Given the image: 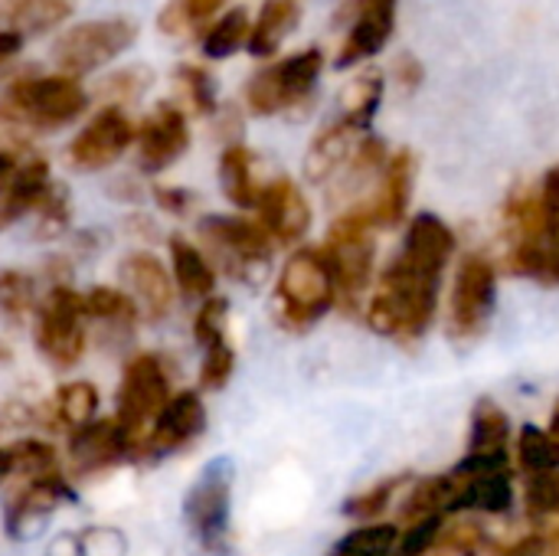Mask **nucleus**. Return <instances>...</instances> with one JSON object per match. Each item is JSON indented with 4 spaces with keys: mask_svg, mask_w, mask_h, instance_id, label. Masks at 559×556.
Masks as SVG:
<instances>
[{
    "mask_svg": "<svg viewBox=\"0 0 559 556\" xmlns=\"http://www.w3.org/2000/svg\"><path fill=\"white\" fill-rule=\"evenodd\" d=\"M498 305V269L488 256L468 252L459 262L449 298V338L455 344L478 341Z\"/></svg>",
    "mask_w": 559,
    "mask_h": 556,
    "instance_id": "nucleus-7",
    "label": "nucleus"
},
{
    "mask_svg": "<svg viewBox=\"0 0 559 556\" xmlns=\"http://www.w3.org/2000/svg\"><path fill=\"white\" fill-rule=\"evenodd\" d=\"M233 482L236 469L229 459H213L203 465L197 482L183 498V521L190 534L200 541L206 554H223L229 541V514H233Z\"/></svg>",
    "mask_w": 559,
    "mask_h": 556,
    "instance_id": "nucleus-5",
    "label": "nucleus"
},
{
    "mask_svg": "<svg viewBox=\"0 0 559 556\" xmlns=\"http://www.w3.org/2000/svg\"><path fill=\"white\" fill-rule=\"evenodd\" d=\"M36 285L26 272L16 269H0V311L10 318H23L33 308Z\"/></svg>",
    "mask_w": 559,
    "mask_h": 556,
    "instance_id": "nucleus-37",
    "label": "nucleus"
},
{
    "mask_svg": "<svg viewBox=\"0 0 559 556\" xmlns=\"http://www.w3.org/2000/svg\"><path fill=\"white\" fill-rule=\"evenodd\" d=\"M72 13L69 0H7L3 16H7V29L20 33V36H33V33H46L52 26H59L66 16Z\"/></svg>",
    "mask_w": 559,
    "mask_h": 556,
    "instance_id": "nucleus-29",
    "label": "nucleus"
},
{
    "mask_svg": "<svg viewBox=\"0 0 559 556\" xmlns=\"http://www.w3.org/2000/svg\"><path fill=\"white\" fill-rule=\"evenodd\" d=\"M393 79L400 82V88H406V92H413V88H419V82H423V62L416 59V56H400L396 62H393Z\"/></svg>",
    "mask_w": 559,
    "mask_h": 556,
    "instance_id": "nucleus-49",
    "label": "nucleus"
},
{
    "mask_svg": "<svg viewBox=\"0 0 559 556\" xmlns=\"http://www.w3.org/2000/svg\"><path fill=\"white\" fill-rule=\"evenodd\" d=\"M442 528H445V518H439V514L406 524V534L396 541L393 556H429L442 537Z\"/></svg>",
    "mask_w": 559,
    "mask_h": 556,
    "instance_id": "nucleus-40",
    "label": "nucleus"
},
{
    "mask_svg": "<svg viewBox=\"0 0 559 556\" xmlns=\"http://www.w3.org/2000/svg\"><path fill=\"white\" fill-rule=\"evenodd\" d=\"M98 413V390L88 380H72L56 393V419L72 433L88 426Z\"/></svg>",
    "mask_w": 559,
    "mask_h": 556,
    "instance_id": "nucleus-32",
    "label": "nucleus"
},
{
    "mask_svg": "<svg viewBox=\"0 0 559 556\" xmlns=\"http://www.w3.org/2000/svg\"><path fill=\"white\" fill-rule=\"evenodd\" d=\"M88 108V95L72 75H26L0 98V118L36 131H52L75 121Z\"/></svg>",
    "mask_w": 559,
    "mask_h": 556,
    "instance_id": "nucleus-3",
    "label": "nucleus"
},
{
    "mask_svg": "<svg viewBox=\"0 0 559 556\" xmlns=\"http://www.w3.org/2000/svg\"><path fill=\"white\" fill-rule=\"evenodd\" d=\"M49 187H52L49 164L43 157H33V161L20 164L13 180L0 193V229L13 226L16 220H23L33 210H39V203L49 193Z\"/></svg>",
    "mask_w": 559,
    "mask_h": 556,
    "instance_id": "nucleus-23",
    "label": "nucleus"
},
{
    "mask_svg": "<svg viewBox=\"0 0 559 556\" xmlns=\"http://www.w3.org/2000/svg\"><path fill=\"white\" fill-rule=\"evenodd\" d=\"M396 3L400 0H347L337 10V23L347 26L334 59L337 69L360 66L390 43L396 29Z\"/></svg>",
    "mask_w": 559,
    "mask_h": 556,
    "instance_id": "nucleus-12",
    "label": "nucleus"
},
{
    "mask_svg": "<svg viewBox=\"0 0 559 556\" xmlns=\"http://www.w3.org/2000/svg\"><path fill=\"white\" fill-rule=\"evenodd\" d=\"M7 475H13V465H10V456H7V449H0V482H3Z\"/></svg>",
    "mask_w": 559,
    "mask_h": 556,
    "instance_id": "nucleus-55",
    "label": "nucleus"
},
{
    "mask_svg": "<svg viewBox=\"0 0 559 556\" xmlns=\"http://www.w3.org/2000/svg\"><path fill=\"white\" fill-rule=\"evenodd\" d=\"M337 305L334 275L321 249H295L275 285V315L288 331H308Z\"/></svg>",
    "mask_w": 559,
    "mask_h": 556,
    "instance_id": "nucleus-2",
    "label": "nucleus"
},
{
    "mask_svg": "<svg viewBox=\"0 0 559 556\" xmlns=\"http://www.w3.org/2000/svg\"><path fill=\"white\" fill-rule=\"evenodd\" d=\"M504 269L544 288H559V226H547L534 239L508 242Z\"/></svg>",
    "mask_w": 559,
    "mask_h": 556,
    "instance_id": "nucleus-20",
    "label": "nucleus"
},
{
    "mask_svg": "<svg viewBox=\"0 0 559 556\" xmlns=\"http://www.w3.org/2000/svg\"><path fill=\"white\" fill-rule=\"evenodd\" d=\"M324 69V52L318 46L292 52L265 69H259L249 82H246V102L255 115H278L288 111L295 105H301Z\"/></svg>",
    "mask_w": 559,
    "mask_h": 556,
    "instance_id": "nucleus-8",
    "label": "nucleus"
},
{
    "mask_svg": "<svg viewBox=\"0 0 559 556\" xmlns=\"http://www.w3.org/2000/svg\"><path fill=\"white\" fill-rule=\"evenodd\" d=\"M36 216H39L36 236H43V239H52V236H59L69 226V193H66L62 184L49 187V193L43 197Z\"/></svg>",
    "mask_w": 559,
    "mask_h": 556,
    "instance_id": "nucleus-44",
    "label": "nucleus"
},
{
    "mask_svg": "<svg viewBox=\"0 0 559 556\" xmlns=\"http://www.w3.org/2000/svg\"><path fill=\"white\" fill-rule=\"evenodd\" d=\"M82 301H85V315H92L98 321H131L134 318V301L118 288L95 285L85 292Z\"/></svg>",
    "mask_w": 559,
    "mask_h": 556,
    "instance_id": "nucleus-39",
    "label": "nucleus"
},
{
    "mask_svg": "<svg viewBox=\"0 0 559 556\" xmlns=\"http://www.w3.org/2000/svg\"><path fill=\"white\" fill-rule=\"evenodd\" d=\"M147 82H151V75L144 72V66H138V69L118 72V75L108 82V92H115V95H121V98H134Z\"/></svg>",
    "mask_w": 559,
    "mask_h": 556,
    "instance_id": "nucleus-48",
    "label": "nucleus"
},
{
    "mask_svg": "<svg viewBox=\"0 0 559 556\" xmlns=\"http://www.w3.org/2000/svg\"><path fill=\"white\" fill-rule=\"evenodd\" d=\"M413 184H416V157H413V151H396L386 161L373 197L367 203H357L373 229H393L406 220V210L413 200Z\"/></svg>",
    "mask_w": 559,
    "mask_h": 556,
    "instance_id": "nucleus-16",
    "label": "nucleus"
},
{
    "mask_svg": "<svg viewBox=\"0 0 559 556\" xmlns=\"http://www.w3.org/2000/svg\"><path fill=\"white\" fill-rule=\"evenodd\" d=\"M203 429H206V406L193 390H183V393H174L167 400L160 416L151 423L141 449H147V452H177V449L190 446Z\"/></svg>",
    "mask_w": 559,
    "mask_h": 556,
    "instance_id": "nucleus-19",
    "label": "nucleus"
},
{
    "mask_svg": "<svg viewBox=\"0 0 559 556\" xmlns=\"http://www.w3.org/2000/svg\"><path fill=\"white\" fill-rule=\"evenodd\" d=\"M550 433L559 436V400H557V406H554V413H550Z\"/></svg>",
    "mask_w": 559,
    "mask_h": 556,
    "instance_id": "nucleus-56",
    "label": "nucleus"
},
{
    "mask_svg": "<svg viewBox=\"0 0 559 556\" xmlns=\"http://www.w3.org/2000/svg\"><path fill=\"white\" fill-rule=\"evenodd\" d=\"M406 485V475H396V478H386V482H377L373 488L354 495L347 505H344V514L354 518V521H364V524H373L396 498V492Z\"/></svg>",
    "mask_w": 559,
    "mask_h": 556,
    "instance_id": "nucleus-35",
    "label": "nucleus"
},
{
    "mask_svg": "<svg viewBox=\"0 0 559 556\" xmlns=\"http://www.w3.org/2000/svg\"><path fill=\"white\" fill-rule=\"evenodd\" d=\"M226 0H167V7L157 13V26L167 36H177L183 29H203L210 16L223 10Z\"/></svg>",
    "mask_w": 559,
    "mask_h": 556,
    "instance_id": "nucleus-33",
    "label": "nucleus"
},
{
    "mask_svg": "<svg viewBox=\"0 0 559 556\" xmlns=\"http://www.w3.org/2000/svg\"><path fill=\"white\" fill-rule=\"evenodd\" d=\"M20 49H23V36L13 29H0V66L10 62Z\"/></svg>",
    "mask_w": 559,
    "mask_h": 556,
    "instance_id": "nucleus-52",
    "label": "nucleus"
},
{
    "mask_svg": "<svg viewBox=\"0 0 559 556\" xmlns=\"http://www.w3.org/2000/svg\"><path fill=\"white\" fill-rule=\"evenodd\" d=\"M134 452L128 433L118 419H92L88 426L75 429L69 439V465L75 475H92L102 469L118 465Z\"/></svg>",
    "mask_w": 559,
    "mask_h": 556,
    "instance_id": "nucleus-18",
    "label": "nucleus"
},
{
    "mask_svg": "<svg viewBox=\"0 0 559 556\" xmlns=\"http://www.w3.org/2000/svg\"><path fill=\"white\" fill-rule=\"evenodd\" d=\"M82 315H85L82 295L72 292V288H66V285H56L46 295V301L39 305V315H36V344H39V351L52 364L72 367L85 354Z\"/></svg>",
    "mask_w": 559,
    "mask_h": 556,
    "instance_id": "nucleus-11",
    "label": "nucleus"
},
{
    "mask_svg": "<svg viewBox=\"0 0 559 556\" xmlns=\"http://www.w3.org/2000/svg\"><path fill=\"white\" fill-rule=\"evenodd\" d=\"M495 556H550V544L544 534H527V537L514 541L511 547H501Z\"/></svg>",
    "mask_w": 559,
    "mask_h": 556,
    "instance_id": "nucleus-50",
    "label": "nucleus"
},
{
    "mask_svg": "<svg viewBox=\"0 0 559 556\" xmlns=\"http://www.w3.org/2000/svg\"><path fill=\"white\" fill-rule=\"evenodd\" d=\"M46 556H82V551H79V534H62V537H56V541L49 544Z\"/></svg>",
    "mask_w": 559,
    "mask_h": 556,
    "instance_id": "nucleus-53",
    "label": "nucleus"
},
{
    "mask_svg": "<svg viewBox=\"0 0 559 556\" xmlns=\"http://www.w3.org/2000/svg\"><path fill=\"white\" fill-rule=\"evenodd\" d=\"M465 456L511 462V419L491 397H481L472 410V433H468Z\"/></svg>",
    "mask_w": 559,
    "mask_h": 556,
    "instance_id": "nucleus-24",
    "label": "nucleus"
},
{
    "mask_svg": "<svg viewBox=\"0 0 559 556\" xmlns=\"http://www.w3.org/2000/svg\"><path fill=\"white\" fill-rule=\"evenodd\" d=\"M170 383L164 374V364L154 354H138L128 360L124 374H121V387H118V423L128 433L131 446L141 449L144 436L151 429V423L160 416V410L170 400Z\"/></svg>",
    "mask_w": 559,
    "mask_h": 556,
    "instance_id": "nucleus-10",
    "label": "nucleus"
},
{
    "mask_svg": "<svg viewBox=\"0 0 559 556\" xmlns=\"http://www.w3.org/2000/svg\"><path fill=\"white\" fill-rule=\"evenodd\" d=\"M518 465L527 472V478L559 472V436L550 429L524 426L518 436Z\"/></svg>",
    "mask_w": 559,
    "mask_h": 556,
    "instance_id": "nucleus-31",
    "label": "nucleus"
},
{
    "mask_svg": "<svg viewBox=\"0 0 559 556\" xmlns=\"http://www.w3.org/2000/svg\"><path fill=\"white\" fill-rule=\"evenodd\" d=\"M540 193V213H544V223L547 226H559V164L550 167L537 187Z\"/></svg>",
    "mask_w": 559,
    "mask_h": 556,
    "instance_id": "nucleus-47",
    "label": "nucleus"
},
{
    "mask_svg": "<svg viewBox=\"0 0 559 556\" xmlns=\"http://www.w3.org/2000/svg\"><path fill=\"white\" fill-rule=\"evenodd\" d=\"M524 501L534 518H559V472L531 475L524 488Z\"/></svg>",
    "mask_w": 559,
    "mask_h": 556,
    "instance_id": "nucleus-43",
    "label": "nucleus"
},
{
    "mask_svg": "<svg viewBox=\"0 0 559 556\" xmlns=\"http://www.w3.org/2000/svg\"><path fill=\"white\" fill-rule=\"evenodd\" d=\"M380 102H383V75L380 72H364L341 92V118L337 121H344V125L367 134L370 121L380 111Z\"/></svg>",
    "mask_w": 559,
    "mask_h": 556,
    "instance_id": "nucleus-28",
    "label": "nucleus"
},
{
    "mask_svg": "<svg viewBox=\"0 0 559 556\" xmlns=\"http://www.w3.org/2000/svg\"><path fill=\"white\" fill-rule=\"evenodd\" d=\"M452 256V226L436 213H416L406 226L400 252L386 262L377 292L367 301L370 331L400 344H416L432 328L439 285Z\"/></svg>",
    "mask_w": 559,
    "mask_h": 556,
    "instance_id": "nucleus-1",
    "label": "nucleus"
},
{
    "mask_svg": "<svg viewBox=\"0 0 559 556\" xmlns=\"http://www.w3.org/2000/svg\"><path fill=\"white\" fill-rule=\"evenodd\" d=\"M7 456H10L13 472L26 475L29 482L56 472V449L43 439H20L7 449Z\"/></svg>",
    "mask_w": 559,
    "mask_h": 556,
    "instance_id": "nucleus-36",
    "label": "nucleus"
},
{
    "mask_svg": "<svg viewBox=\"0 0 559 556\" xmlns=\"http://www.w3.org/2000/svg\"><path fill=\"white\" fill-rule=\"evenodd\" d=\"M219 187L223 197L239 210H255L259 203V180H255V157L246 144H229L219 157Z\"/></svg>",
    "mask_w": 559,
    "mask_h": 556,
    "instance_id": "nucleus-26",
    "label": "nucleus"
},
{
    "mask_svg": "<svg viewBox=\"0 0 559 556\" xmlns=\"http://www.w3.org/2000/svg\"><path fill=\"white\" fill-rule=\"evenodd\" d=\"M170 262H174V282L187 298H213L216 269L193 242H187L183 236H170Z\"/></svg>",
    "mask_w": 559,
    "mask_h": 556,
    "instance_id": "nucleus-27",
    "label": "nucleus"
},
{
    "mask_svg": "<svg viewBox=\"0 0 559 556\" xmlns=\"http://www.w3.org/2000/svg\"><path fill=\"white\" fill-rule=\"evenodd\" d=\"M138 39V23L128 16H105V20H85L69 26L52 43V62L62 69V75H85L108 62H115L121 52L131 49Z\"/></svg>",
    "mask_w": 559,
    "mask_h": 556,
    "instance_id": "nucleus-6",
    "label": "nucleus"
},
{
    "mask_svg": "<svg viewBox=\"0 0 559 556\" xmlns=\"http://www.w3.org/2000/svg\"><path fill=\"white\" fill-rule=\"evenodd\" d=\"M134 141H138V164H141V170L157 174V170L170 167L180 154H187V147H190L187 115L177 105L160 102L144 118V125L138 128Z\"/></svg>",
    "mask_w": 559,
    "mask_h": 556,
    "instance_id": "nucleus-15",
    "label": "nucleus"
},
{
    "mask_svg": "<svg viewBox=\"0 0 559 556\" xmlns=\"http://www.w3.org/2000/svg\"><path fill=\"white\" fill-rule=\"evenodd\" d=\"M124 279L147 311V318H164L174 305V275L151 252H134L124 259Z\"/></svg>",
    "mask_w": 559,
    "mask_h": 556,
    "instance_id": "nucleus-22",
    "label": "nucleus"
},
{
    "mask_svg": "<svg viewBox=\"0 0 559 556\" xmlns=\"http://www.w3.org/2000/svg\"><path fill=\"white\" fill-rule=\"evenodd\" d=\"M79 551L82 556H124L128 544L124 534L115 528H88L79 534Z\"/></svg>",
    "mask_w": 559,
    "mask_h": 556,
    "instance_id": "nucleus-46",
    "label": "nucleus"
},
{
    "mask_svg": "<svg viewBox=\"0 0 559 556\" xmlns=\"http://www.w3.org/2000/svg\"><path fill=\"white\" fill-rule=\"evenodd\" d=\"M200 239L213 249V256L226 265L229 275L259 285L269 272L272 236L259 220L246 216H206L200 220Z\"/></svg>",
    "mask_w": 559,
    "mask_h": 556,
    "instance_id": "nucleus-9",
    "label": "nucleus"
},
{
    "mask_svg": "<svg viewBox=\"0 0 559 556\" xmlns=\"http://www.w3.org/2000/svg\"><path fill=\"white\" fill-rule=\"evenodd\" d=\"M485 544H488V537L478 521H459L452 528H442V537L436 547L445 556H478L485 551Z\"/></svg>",
    "mask_w": 559,
    "mask_h": 556,
    "instance_id": "nucleus-42",
    "label": "nucleus"
},
{
    "mask_svg": "<svg viewBox=\"0 0 559 556\" xmlns=\"http://www.w3.org/2000/svg\"><path fill=\"white\" fill-rule=\"evenodd\" d=\"M16 154H10V151H0V193L7 190V184L13 180V174H16Z\"/></svg>",
    "mask_w": 559,
    "mask_h": 556,
    "instance_id": "nucleus-54",
    "label": "nucleus"
},
{
    "mask_svg": "<svg viewBox=\"0 0 559 556\" xmlns=\"http://www.w3.org/2000/svg\"><path fill=\"white\" fill-rule=\"evenodd\" d=\"M75 501V492L69 488V482L59 475V472H49L43 478H33L7 508V534L13 541H26L33 537L43 521L59 508V505H69Z\"/></svg>",
    "mask_w": 559,
    "mask_h": 556,
    "instance_id": "nucleus-17",
    "label": "nucleus"
},
{
    "mask_svg": "<svg viewBox=\"0 0 559 556\" xmlns=\"http://www.w3.org/2000/svg\"><path fill=\"white\" fill-rule=\"evenodd\" d=\"M134 134L138 128L131 125V118L118 105H108L69 141V164L88 174L105 170L131 147Z\"/></svg>",
    "mask_w": 559,
    "mask_h": 556,
    "instance_id": "nucleus-13",
    "label": "nucleus"
},
{
    "mask_svg": "<svg viewBox=\"0 0 559 556\" xmlns=\"http://www.w3.org/2000/svg\"><path fill=\"white\" fill-rule=\"evenodd\" d=\"M370 220L360 213V206H350L341 213L328 233V242L321 246L328 269L334 275L337 301L344 308H357V301L367 295L373 272H377V239H373Z\"/></svg>",
    "mask_w": 559,
    "mask_h": 556,
    "instance_id": "nucleus-4",
    "label": "nucleus"
},
{
    "mask_svg": "<svg viewBox=\"0 0 559 556\" xmlns=\"http://www.w3.org/2000/svg\"><path fill=\"white\" fill-rule=\"evenodd\" d=\"M226 311H229L226 298H216V295L200 305L197 321H193V338H197V344L203 351H210V347L226 341Z\"/></svg>",
    "mask_w": 559,
    "mask_h": 556,
    "instance_id": "nucleus-41",
    "label": "nucleus"
},
{
    "mask_svg": "<svg viewBox=\"0 0 559 556\" xmlns=\"http://www.w3.org/2000/svg\"><path fill=\"white\" fill-rule=\"evenodd\" d=\"M154 197H157V203H160L167 213H174V216H183V213L190 210V203H193V197H190L187 190H177V187H157Z\"/></svg>",
    "mask_w": 559,
    "mask_h": 556,
    "instance_id": "nucleus-51",
    "label": "nucleus"
},
{
    "mask_svg": "<svg viewBox=\"0 0 559 556\" xmlns=\"http://www.w3.org/2000/svg\"><path fill=\"white\" fill-rule=\"evenodd\" d=\"M233 370H236V354H233L229 341H223V344L203 351V367H200V383H203V390H223V387L229 383Z\"/></svg>",
    "mask_w": 559,
    "mask_h": 556,
    "instance_id": "nucleus-45",
    "label": "nucleus"
},
{
    "mask_svg": "<svg viewBox=\"0 0 559 556\" xmlns=\"http://www.w3.org/2000/svg\"><path fill=\"white\" fill-rule=\"evenodd\" d=\"M360 138H364V131H357V128H350V125H344V121L328 125V128L311 141V147H308V154H305V177H308L311 184H328L331 177H337V174L347 167V161L354 157Z\"/></svg>",
    "mask_w": 559,
    "mask_h": 556,
    "instance_id": "nucleus-21",
    "label": "nucleus"
},
{
    "mask_svg": "<svg viewBox=\"0 0 559 556\" xmlns=\"http://www.w3.org/2000/svg\"><path fill=\"white\" fill-rule=\"evenodd\" d=\"M177 82H180V88H183V95H187V102L193 105L197 115H213V108H216V82H213V75L206 69L190 66V62L177 66Z\"/></svg>",
    "mask_w": 559,
    "mask_h": 556,
    "instance_id": "nucleus-38",
    "label": "nucleus"
},
{
    "mask_svg": "<svg viewBox=\"0 0 559 556\" xmlns=\"http://www.w3.org/2000/svg\"><path fill=\"white\" fill-rule=\"evenodd\" d=\"M400 541L396 524H364L357 531H350L331 556H393V547Z\"/></svg>",
    "mask_w": 559,
    "mask_h": 556,
    "instance_id": "nucleus-34",
    "label": "nucleus"
},
{
    "mask_svg": "<svg viewBox=\"0 0 559 556\" xmlns=\"http://www.w3.org/2000/svg\"><path fill=\"white\" fill-rule=\"evenodd\" d=\"M249 10L236 7L229 13H223L206 33H203V56L206 59H229L233 52H239L249 39Z\"/></svg>",
    "mask_w": 559,
    "mask_h": 556,
    "instance_id": "nucleus-30",
    "label": "nucleus"
},
{
    "mask_svg": "<svg viewBox=\"0 0 559 556\" xmlns=\"http://www.w3.org/2000/svg\"><path fill=\"white\" fill-rule=\"evenodd\" d=\"M262 229L272 236V242L295 246L311 229V203L305 200L301 187L288 177H275L262 187L255 203Z\"/></svg>",
    "mask_w": 559,
    "mask_h": 556,
    "instance_id": "nucleus-14",
    "label": "nucleus"
},
{
    "mask_svg": "<svg viewBox=\"0 0 559 556\" xmlns=\"http://www.w3.org/2000/svg\"><path fill=\"white\" fill-rule=\"evenodd\" d=\"M298 20H301V3L298 0H265L255 23H252V29H249L246 49L255 59L275 56L282 39L298 26Z\"/></svg>",
    "mask_w": 559,
    "mask_h": 556,
    "instance_id": "nucleus-25",
    "label": "nucleus"
}]
</instances>
